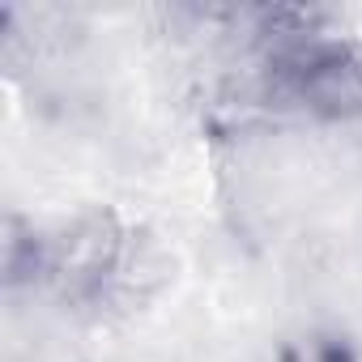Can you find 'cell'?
I'll return each instance as SVG.
<instances>
[{"mask_svg":"<svg viewBox=\"0 0 362 362\" xmlns=\"http://www.w3.org/2000/svg\"><path fill=\"white\" fill-rule=\"evenodd\" d=\"M269 94L311 115L362 111V47L324 35H298L273 47L264 64Z\"/></svg>","mask_w":362,"mask_h":362,"instance_id":"obj_1","label":"cell"}]
</instances>
